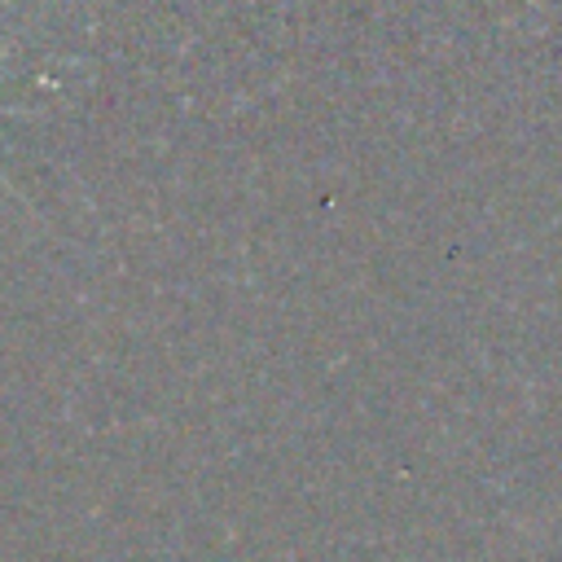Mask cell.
Here are the masks:
<instances>
[{
	"label": "cell",
	"instance_id": "cell-1",
	"mask_svg": "<svg viewBox=\"0 0 562 562\" xmlns=\"http://www.w3.org/2000/svg\"><path fill=\"white\" fill-rule=\"evenodd\" d=\"M18 110H22V105H0V114H18ZM0 184L9 189V180H4V171H0Z\"/></svg>",
	"mask_w": 562,
	"mask_h": 562
}]
</instances>
